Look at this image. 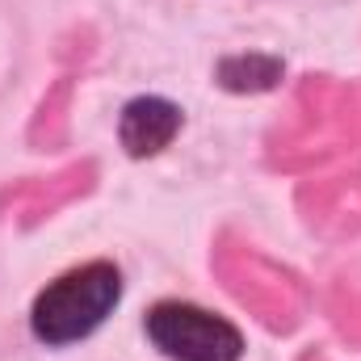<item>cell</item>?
<instances>
[{
    "label": "cell",
    "mask_w": 361,
    "mask_h": 361,
    "mask_svg": "<svg viewBox=\"0 0 361 361\" xmlns=\"http://www.w3.org/2000/svg\"><path fill=\"white\" fill-rule=\"evenodd\" d=\"M118 298H122V273L109 261H89L80 269L55 277L34 298L30 328L51 349L76 345V341L92 336L105 324V315L118 307Z\"/></svg>",
    "instance_id": "obj_1"
},
{
    "label": "cell",
    "mask_w": 361,
    "mask_h": 361,
    "mask_svg": "<svg viewBox=\"0 0 361 361\" xmlns=\"http://www.w3.org/2000/svg\"><path fill=\"white\" fill-rule=\"evenodd\" d=\"M147 341L169 361H240L244 336L231 319L193 307V302H156L147 311Z\"/></svg>",
    "instance_id": "obj_2"
},
{
    "label": "cell",
    "mask_w": 361,
    "mask_h": 361,
    "mask_svg": "<svg viewBox=\"0 0 361 361\" xmlns=\"http://www.w3.org/2000/svg\"><path fill=\"white\" fill-rule=\"evenodd\" d=\"M177 130H180V109L173 101H164V97H135V101H126L122 122H118L122 147L130 156H156L160 147L173 143Z\"/></svg>",
    "instance_id": "obj_3"
}]
</instances>
